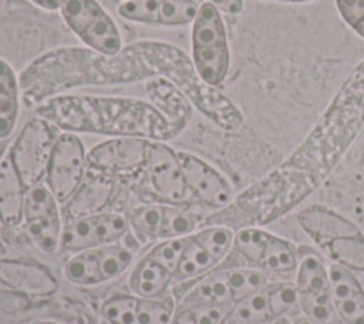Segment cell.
Here are the masks:
<instances>
[{
  "mask_svg": "<svg viewBox=\"0 0 364 324\" xmlns=\"http://www.w3.org/2000/svg\"><path fill=\"white\" fill-rule=\"evenodd\" d=\"M364 125V60L357 63L300 148L274 172L245 193L260 215L290 209L334 168Z\"/></svg>",
  "mask_w": 364,
  "mask_h": 324,
  "instance_id": "obj_1",
  "label": "cell"
},
{
  "mask_svg": "<svg viewBox=\"0 0 364 324\" xmlns=\"http://www.w3.org/2000/svg\"><path fill=\"white\" fill-rule=\"evenodd\" d=\"M41 118L70 132L171 139L166 118L151 104L128 97L57 95L37 107Z\"/></svg>",
  "mask_w": 364,
  "mask_h": 324,
  "instance_id": "obj_2",
  "label": "cell"
},
{
  "mask_svg": "<svg viewBox=\"0 0 364 324\" xmlns=\"http://www.w3.org/2000/svg\"><path fill=\"white\" fill-rule=\"evenodd\" d=\"M128 48L154 74L176 85L205 117L223 129L236 131L243 124L240 109L218 87L208 84L196 71L192 58L164 41H138Z\"/></svg>",
  "mask_w": 364,
  "mask_h": 324,
  "instance_id": "obj_3",
  "label": "cell"
},
{
  "mask_svg": "<svg viewBox=\"0 0 364 324\" xmlns=\"http://www.w3.org/2000/svg\"><path fill=\"white\" fill-rule=\"evenodd\" d=\"M192 63L210 85H220L230 67V50L222 13L210 3H202L192 23Z\"/></svg>",
  "mask_w": 364,
  "mask_h": 324,
  "instance_id": "obj_4",
  "label": "cell"
},
{
  "mask_svg": "<svg viewBox=\"0 0 364 324\" xmlns=\"http://www.w3.org/2000/svg\"><path fill=\"white\" fill-rule=\"evenodd\" d=\"M60 14L67 27L92 51L108 57L122 51L118 27L97 0H63Z\"/></svg>",
  "mask_w": 364,
  "mask_h": 324,
  "instance_id": "obj_5",
  "label": "cell"
},
{
  "mask_svg": "<svg viewBox=\"0 0 364 324\" xmlns=\"http://www.w3.org/2000/svg\"><path fill=\"white\" fill-rule=\"evenodd\" d=\"M297 304L303 315L317 324H328L334 311L328 267L323 259L309 247L297 249L296 266Z\"/></svg>",
  "mask_w": 364,
  "mask_h": 324,
  "instance_id": "obj_6",
  "label": "cell"
},
{
  "mask_svg": "<svg viewBox=\"0 0 364 324\" xmlns=\"http://www.w3.org/2000/svg\"><path fill=\"white\" fill-rule=\"evenodd\" d=\"M57 138L54 126L41 117L30 119L21 128L9 153L26 188L46 178Z\"/></svg>",
  "mask_w": 364,
  "mask_h": 324,
  "instance_id": "obj_7",
  "label": "cell"
},
{
  "mask_svg": "<svg viewBox=\"0 0 364 324\" xmlns=\"http://www.w3.org/2000/svg\"><path fill=\"white\" fill-rule=\"evenodd\" d=\"M87 153L81 139L73 132L60 134L46 173V185L58 203H67L84 180Z\"/></svg>",
  "mask_w": 364,
  "mask_h": 324,
  "instance_id": "obj_8",
  "label": "cell"
},
{
  "mask_svg": "<svg viewBox=\"0 0 364 324\" xmlns=\"http://www.w3.org/2000/svg\"><path fill=\"white\" fill-rule=\"evenodd\" d=\"M128 230V220L122 215L100 212L64 223L61 246L71 252L92 250L108 243L119 242Z\"/></svg>",
  "mask_w": 364,
  "mask_h": 324,
  "instance_id": "obj_9",
  "label": "cell"
},
{
  "mask_svg": "<svg viewBox=\"0 0 364 324\" xmlns=\"http://www.w3.org/2000/svg\"><path fill=\"white\" fill-rule=\"evenodd\" d=\"M199 10L195 0H125L118 14L132 23L155 27H185Z\"/></svg>",
  "mask_w": 364,
  "mask_h": 324,
  "instance_id": "obj_10",
  "label": "cell"
},
{
  "mask_svg": "<svg viewBox=\"0 0 364 324\" xmlns=\"http://www.w3.org/2000/svg\"><path fill=\"white\" fill-rule=\"evenodd\" d=\"M188 192L209 207H225L232 200V186L229 180L213 166L200 158L179 151L176 152Z\"/></svg>",
  "mask_w": 364,
  "mask_h": 324,
  "instance_id": "obj_11",
  "label": "cell"
},
{
  "mask_svg": "<svg viewBox=\"0 0 364 324\" xmlns=\"http://www.w3.org/2000/svg\"><path fill=\"white\" fill-rule=\"evenodd\" d=\"M149 141L138 136H118L90 149L87 165L100 172H132L146 165Z\"/></svg>",
  "mask_w": 364,
  "mask_h": 324,
  "instance_id": "obj_12",
  "label": "cell"
},
{
  "mask_svg": "<svg viewBox=\"0 0 364 324\" xmlns=\"http://www.w3.org/2000/svg\"><path fill=\"white\" fill-rule=\"evenodd\" d=\"M146 169L152 189L169 202H182L188 196L178 153L161 141H149Z\"/></svg>",
  "mask_w": 364,
  "mask_h": 324,
  "instance_id": "obj_13",
  "label": "cell"
},
{
  "mask_svg": "<svg viewBox=\"0 0 364 324\" xmlns=\"http://www.w3.org/2000/svg\"><path fill=\"white\" fill-rule=\"evenodd\" d=\"M334 311L343 324H364V288L350 269L333 263L328 267Z\"/></svg>",
  "mask_w": 364,
  "mask_h": 324,
  "instance_id": "obj_14",
  "label": "cell"
},
{
  "mask_svg": "<svg viewBox=\"0 0 364 324\" xmlns=\"http://www.w3.org/2000/svg\"><path fill=\"white\" fill-rule=\"evenodd\" d=\"M0 283L7 288L26 296H50L55 293L58 284L55 277L37 263L1 259Z\"/></svg>",
  "mask_w": 364,
  "mask_h": 324,
  "instance_id": "obj_15",
  "label": "cell"
},
{
  "mask_svg": "<svg viewBox=\"0 0 364 324\" xmlns=\"http://www.w3.org/2000/svg\"><path fill=\"white\" fill-rule=\"evenodd\" d=\"M145 94L151 104L166 118L172 138L176 136L191 119V101L176 85L161 75L145 81Z\"/></svg>",
  "mask_w": 364,
  "mask_h": 324,
  "instance_id": "obj_16",
  "label": "cell"
},
{
  "mask_svg": "<svg viewBox=\"0 0 364 324\" xmlns=\"http://www.w3.org/2000/svg\"><path fill=\"white\" fill-rule=\"evenodd\" d=\"M297 220L300 226L321 244L336 239L364 236L353 222L320 205H311L303 209L297 215Z\"/></svg>",
  "mask_w": 364,
  "mask_h": 324,
  "instance_id": "obj_17",
  "label": "cell"
},
{
  "mask_svg": "<svg viewBox=\"0 0 364 324\" xmlns=\"http://www.w3.org/2000/svg\"><path fill=\"white\" fill-rule=\"evenodd\" d=\"M26 190L14 163L7 152L0 159V222L17 226L23 222Z\"/></svg>",
  "mask_w": 364,
  "mask_h": 324,
  "instance_id": "obj_18",
  "label": "cell"
},
{
  "mask_svg": "<svg viewBox=\"0 0 364 324\" xmlns=\"http://www.w3.org/2000/svg\"><path fill=\"white\" fill-rule=\"evenodd\" d=\"M112 192L114 182L105 175L88 176L65 203L64 213L70 220L97 215L105 207Z\"/></svg>",
  "mask_w": 364,
  "mask_h": 324,
  "instance_id": "obj_19",
  "label": "cell"
},
{
  "mask_svg": "<svg viewBox=\"0 0 364 324\" xmlns=\"http://www.w3.org/2000/svg\"><path fill=\"white\" fill-rule=\"evenodd\" d=\"M18 111L20 97L16 72L6 60L0 58V139L13 132Z\"/></svg>",
  "mask_w": 364,
  "mask_h": 324,
  "instance_id": "obj_20",
  "label": "cell"
},
{
  "mask_svg": "<svg viewBox=\"0 0 364 324\" xmlns=\"http://www.w3.org/2000/svg\"><path fill=\"white\" fill-rule=\"evenodd\" d=\"M172 276V273L145 256L132 270L129 287L139 298H158L168 288Z\"/></svg>",
  "mask_w": 364,
  "mask_h": 324,
  "instance_id": "obj_21",
  "label": "cell"
},
{
  "mask_svg": "<svg viewBox=\"0 0 364 324\" xmlns=\"http://www.w3.org/2000/svg\"><path fill=\"white\" fill-rule=\"evenodd\" d=\"M233 301L226 273H215L202 279L183 298L188 308L202 304H228Z\"/></svg>",
  "mask_w": 364,
  "mask_h": 324,
  "instance_id": "obj_22",
  "label": "cell"
},
{
  "mask_svg": "<svg viewBox=\"0 0 364 324\" xmlns=\"http://www.w3.org/2000/svg\"><path fill=\"white\" fill-rule=\"evenodd\" d=\"M30 240L43 252L53 253L61 246V215L43 216L24 220Z\"/></svg>",
  "mask_w": 364,
  "mask_h": 324,
  "instance_id": "obj_23",
  "label": "cell"
},
{
  "mask_svg": "<svg viewBox=\"0 0 364 324\" xmlns=\"http://www.w3.org/2000/svg\"><path fill=\"white\" fill-rule=\"evenodd\" d=\"M274 317L270 310L269 300L264 290L253 293L243 300L236 303V307L226 317L229 324H242V323H263L267 324L273 321Z\"/></svg>",
  "mask_w": 364,
  "mask_h": 324,
  "instance_id": "obj_24",
  "label": "cell"
},
{
  "mask_svg": "<svg viewBox=\"0 0 364 324\" xmlns=\"http://www.w3.org/2000/svg\"><path fill=\"white\" fill-rule=\"evenodd\" d=\"M64 273L68 281L78 286H95L104 281L94 249L77 252L67 261Z\"/></svg>",
  "mask_w": 364,
  "mask_h": 324,
  "instance_id": "obj_25",
  "label": "cell"
},
{
  "mask_svg": "<svg viewBox=\"0 0 364 324\" xmlns=\"http://www.w3.org/2000/svg\"><path fill=\"white\" fill-rule=\"evenodd\" d=\"M164 205H144L135 207L128 219L132 233L141 240L148 242L161 237Z\"/></svg>",
  "mask_w": 364,
  "mask_h": 324,
  "instance_id": "obj_26",
  "label": "cell"
},
{
  "mask_svg": "<svg viewBox=\"0 0 364 324\" xmlns=\"http://www.w3.org/2000/svg\"><path fill=\"white\" fill-rule=\"evenodd\" d=\"M94 252L104 281L118 277L122 271L128 269L134 259L132 250L125 244H121L119 242L100 246L94 249Z\"/></svg>",
  "mask_w": 364,
  "mask_h": 324,
  "instance_id": "obj_27",
  "label": "cell"
},
{
  "mask_svg": "<svg viewBox=\"0 0 364 324\" xmlns=\"http://www.w3.org/2000/svg\"><path fill=\"white\" fill-rule=\"evenodd\" d=\"M260 266L274 273L291 271L297 266V249L287 240L270 234L264 247Z\"/></svg>",
  "mask_w": 364,
  "mask_h": 324,
  "instance_id": "obj_28",
  "label": "cell"
},
{
  "mask_svg": "<svg viewBox=\"0 0 364 324\" xmlns=\"http://www.w3.org/2000/svg\"><path fill=\"white\" fill-rule=\"evenodd\" d=\"M334 263L351 271H364V236L343 237L323 244Z\"/></svg>",
  "mask_w": 364,
  "mask_h": 324,
  "instance_id": "obj_29",
  "label": "cell"
},
{
  "mask_svg": "<svg viewBox=\"0 0 364 324\" xmlns=\"http://www.w3.org/2000/svg\"><path fill=\"white\" fill-rule=\"evenodd\" d=\"M215 264L216 261L213 260V257L193 239V234H191V239L185 247V252L173 276L181 280L193 279L206 273Z\"/></svg>",
  "mask_w": 364,
  "mask_h": 324,
  "instance_id": "obj_30",
  "label": "cell"
},
{
  "mask_svg": "<svg viewBox=\"0 0 364 324\" xmlns=\"http://www.w3.org/2000/svg\"><path fill=\"white\" fill-rule=\"evenodd\" d=\"M235 303L263 290L267 286L266 276L256 269H232L225 271Z\"/></svg>",
  "mask_w": 364,
  "mask_h": 324,
  "instance_id": "obj_31",
  "label": "cell"
},
{
  "mask_svg": "<svg viewBox=\"0 0 364 324\" xmlns=\"http://www.w3.org/2000/svg\"><path fill=\"white\" fill-rule=\"evenodd\" d=\"M139 297L117 294L107 298L101 306V315L109 324H135Z\"/></svg>",
  "mask_w": 364,
  "mask_h": 324,
  "instance_id": "obj_32",
  "label": "cell"
},
{
  "mask_svg": "<svg viewBox=\"0 0 364 324\" xmlns=\"http://www.w3.org/2000/svg\"><path fill=\"white\" fill-rule=\"evenodd\" d=\"M191 234L183 237H168L158 243L156 246H154L151 252L146 254V257L151 259L154 263L159 264L161 267H164L165 270H168L169 273L175 274Z\"/></svg>",
  "mask_w": 364,
  "mask_h": 324,
  "instance_id": "obj_33",
  "label": "cell"
},
{
  "mask_svg": "<svg viewBox=\"0 0 364 324\" xmlns=\"http://www.w3.org/2000/svg\"><path fill=\"white\" fill-rule=\"evenodd\" d=\"M193 239L213 257L218 263L226 256L230 246L233 244L235 234L230 229L225 226H212L202 229L193 234Z\"/></svg>",
  "mask_w": 364,
  "mask_h": 324,
  "instance_id": "obj_34",
  "label": "cell"
},
{
  "mask_svg": "<svg viewBox=\"0 0 364 324\" xmlns=\"http://www.w3.org/2000/svg\"><path fill=\"white\" fill-rule=\"evenodd\" d=\"M272 233H267L262 229L246 227L235 234V246L240 252V254L252 263L260 264L264 247Z\"/></svg>",
  "mask_w": 364,
  "mask_h": 324,
  "instance_id": "obj_35",
  "label": "cell"
},
{
  "mask_svg": "<svg viewBox=\"0 0 364 324\" xmlns=\"http://www.w3.org/2000/svg\"><path fill=\"white\" fill-rule=\"evenodd\" d=\"M196 227V219L192 213L173 206L164 205L161 237H183L192 234Z\"/></svg>",
  "mask_w": 364,
  "mask_h": 324,
  "instance_id": "obj_36",
  "label": "cell"
},
{
  "mask_svg": "<svg viewBox=\"0 0 364 324\" xmlns=\"http://www.w3.org/2000/svg\"><path fill=\"white\" fill-rule=\"evenodd\" d=\"M270 304L272 314L276 318L283 317L294 304H297V288L293 283H272L263 288Z\"/></svg>",
  "mask_w": 364,
  "mask_h": 324,
  "instance_id": "obj_37",
  "label": "cell"
},
{
  "mask_svg": "<svg viewBox=\"0 0 364 324\" xmlns=\"http://www.w3.org/2000/svg\"><path fill=\"white\" fill-rule=\"evenodd\" d=\"M173 318V306L158 298H139L135 324H169Z\"/></svg>",
  "mask_w": 364,
  "mask_h": 324,
  "instance_id": "obj_38",
  "label": "cell"
},
{
  "mask_svg": "<svg viewBox=\"0 0 364 324\" xmlns=\"http://www.w3.org/2000/svg\"><path fill=\"white\" fill-rule=\"evenodd\" d=\"M189 310L196 324H223L229 315L226 304H202Z\"/></svg>",
  "mask_w": 364,
  "mask_h": 324,
  "instance_id": "obj_39",
  "label": "cell"
},
{
  "mask_svg": "<svg viewBox=\"0 0 364 324\" xmlns=\"http://www.w3.org/2000/svg\"><path fill=\"white\" fill-rule=\"evenodd\" d=\"M338 14L347 26L354 28L364 18V0H334Z\"/></svg>",
  "mask_w": 364,
  "mask_h": 324,
  "instance_id": "obj_40",
  "label": "cell"
},
{
  "mask_svg": "<svg viewBox=\"0 0 364 324\" xmlns=\"http://www.w3.org/2000/svg\"><path fill=\"white\" fill-rule=\"evenodd\" d=\"M206 3L213 4L220 13L236 16L243 10V0H205Z\"/></svg>",
  "mask_w": 364,
  "mask_h": 324,
  "instance_id": "obj_41",
  "label": "cell"
},
{
  "mask_svg": "<svg viewBox=\"0 0 364 324\" xmlns=\"http://www.w3.org/2000/svg\"><path fill=\"white\" fill-rule=\"evenodd\" d=\"M169 324H196V323L193 320L191 310L185 308V310L179 311L176 315H173V318L171 320Z\"/></svg>",
  "mask_w": 364,
  "mask_h": 324,
  "instance_id": "obj_42",
  "label": "cell"
},
{
  "mask_svg": "<svg viewBox=\"0 0 364 324\" xmlns=\"http://www.w3.org/2000/svg\"><path fill=\"white\" fill-rule=\"evenodd\" d=\"M30 1L44 10H60V6L63 3V0H30Z\"/></svg>",
  "mask_w": 364,
  "mask_h": 324,
  "instance_id": "obj_43",
  "label": "cell"
},
{
  "mask_svg": "<svg viewBox=\"0 0 364 324\" xmlns=\"http://www.w3.org/2000/svg\"><path fill=\"white\" fill-rule=\"evenodd\" d=\"M353 30H354V31H355L361 38H364V18H363V20H361V21H360V23H358Z\"/></svg>",
  "mask_w": 364,
  "mask_h": 324,
  "instance_id": "obj_44",
  "label": "cell"
},
{
  "mask_svg": "<svg viewBox=\"0 0 364 324\" xmlns=\"http://www.w3.org/2000/svg\"><path fill=\"white\" fill-rule=\"evenodd\" d=\"M267 1H279V3H307L313 0H267Z\"/></svg>",
  "mask_w": 364,
  "mask_h": 324,
  "instance_id": "obj_45",
  "label": "cell"
},
{
  "mask_svg": "<svg viewBox=\"0 0 364 324\" xmlns=\"http://www.w3.org/2000/svg\"><path fill=\"white\" fill-rule=\"evenodd\" d=\"M273 324H291V321L289 318H286V317H279V318H276L273 321Z\"/></svg>",
  "mask_w": 364,
  "mask_h": 324,
  "instance_id": "obj_46",
  "label": "cell"
},
{
  "mask_svg": "<svg viewBox=\"0 0 364 324\" xmlns=\"http://www.w3.org/2000/svg\"><path fill=\"white\" fill-rule=\"evenodd\" d=\"M354 273H358V274H355V276H357V279H358L361 287L364 288V271H354Z\"/></svg>",
  "mask_w": 364,
  "mask_h": 324,
  "instance_id": "obj_47",
  "label": "cell"
},
{
  "mask_svg": "<svg viewBox=\"0 0 364 324\" xmlns=\"http://www.w3.org/2000/svg\"><path fill=\"white\" fill-rule=\"evenodd\" d=\"M31 324H58V323H53V321H36Z\"/></svg>",
  "mask_w": 364,
  "mask_h": 324,
  "instance_id": "obj_48",
  "label": "cell"
},
{
  "mask_svg": "<svg viewBox=\"0 0 364 324\" xmlns=\"http://www.w3.org/2000/svg\"><path fill=\"white\" fill-rule=\"evenodd\" d=\"M229 324V323H228ZM242 324H263V323H242Z\"/></svg>",
  "mask_w": 364,
  "mask_h": 324,
  "instance_id": "obj_49",
  "label": "cell"
},
{
  "mask_svg": "<svg viewBox=\"0 0 364 324\" xmlns=\"http://www.w3.org/2000/svg\"><path fill=\"white\" fill-rule=\"evenodd\" d=\"M223 324H228V323H226V321H225V323H223Z\"/></svg>",
  "mask_w": 364,
  "mask_h": 324,
  "instance_id": "obj_50",
  "label": "cell"
}]
</instances>
